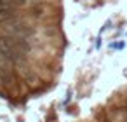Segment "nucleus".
I'll list each match as a JSON object with an SVG mask.
<instances>
[{"label":"nucleus","instance_id":"1","mask_svg":"<svg viewBox=\"0 0 127 122\" xmlns=\"http://www.w3.org/2000/svg\"><path fill=\"white\" fill-rule=\"evenodd\" d=\"M21 52L16 47L14 39L7 37V35H0V66H5V65H16L21 59Z\"/></svg>","mask_w":127,"mask_h":122},{"label":"nucleus","instance_id":"2","mask_svg":"<svg viewBox=\"0 0 127 122\" xmlns=\"http://www.w3.org/2000/svg\"><path fill=\"white\" fill-rule=\"evenodd\" d=\"M25 0H0V23L12 19V12L16 5H21Z\"/></svg>","mask_w":127,"mask_h":122},{"label":"nucleus","instance_id":"3","mask_svg":"<svg viewBox=\"0 0 127 122\" xmlns=\"http://www.w3.org/2000/svg\"><path fill=\"white\" fill-rule=\"evenodd\" d=\"M125 47V42H117V44H110V49H117V51H120V49H124Z\"/></svg>","mask_w":127,"mask_h":122},{"label":"nucleus","instance_id":"4","mask_svg":"<svg viewBox=\"0 0 127 122\" xmlns=\"http://www.w3.org/2000/svg\"><path fill=\"white\" fill-rule=\"evenodd\" d=\"M30 2H42V0H30Z\"/></svg>","mask_w":127,"mask_h":122}]
</instances>
